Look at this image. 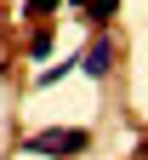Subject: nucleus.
<instances>
[{
  "label": "nucleus",
  "instance_id": "f257e3e1",
  "mask_svg": "<svg viewBox=\"0 0 148 160\" xmlns=\"http://www.w3.org/2000/svg\"><path fill=\"white\" fill-rule=\"evenodd\" d=\"M23 149H29V154H46V160H69V154H86V149H91V132H80V126H51V132H34Z\"/></svg>",
  "mask_w": 148,
  "mask_h": 160
},
{
  "label": "nucleus",
  "instance_id": "f03ea898",
  "mask_svg": "<svg viewBox=\"0 0 148 160\" xmlns=\"http://www.w3.org/2000/svg\"><path fill=\"white\" fill-rule=\"evenodd\" d=\"M80 69H86L91 80H103V74H108V69H114V46H108V34H97V40H91V46H86V52H80Z\"/></svg>",
  "mask_w": 148,
  "mask_h": 160
},
{
  "label": "nucleus",
  "instance_id": "7ed1b4c3",
  "mask_svg": "<svg viewBox=\"0 0 148 160\" xmlns=\"http://www.w3.org/2000/svg\"><path fill=\"white\" fill-rule=\"evenodd\" d=\"M114 12H120V0H86V23H97V29L108 23Z\"/></svg>",
  "mask_w": 148,
  "mask_h": 160
},
{
  "label": "nucleus",
  "instance_id": "20e7f679",
  "mask_svg": "<svg viewBox=\"0 0 148 160\" xmlns=\"http://www.w3.org/2000/svg\"><path fill=\"white\" fill-rule=\"evenodd\" d=\"M23 12H29V17H51V12H57V0H23Z\"/></svg>",
  "mask_w": 148,
  "mask_h": 160
},
{
  "label": "nucleus",
  "instance_id": "39448f33",
  "mask_svg": "<svg viewBox=\"0 0 148 160\" xmlns=\"http://www.w3.org/2000/svg\"><path fill=\"white\" fill-rule=\"evenodd\" d=\"M74 6H86V0H74Z\"/></svg>",
  "mask_w": 148,
  "mask_h": 160
}]
</instances>
